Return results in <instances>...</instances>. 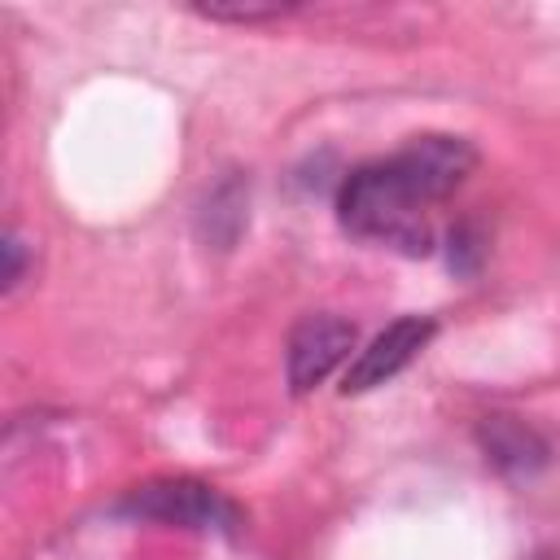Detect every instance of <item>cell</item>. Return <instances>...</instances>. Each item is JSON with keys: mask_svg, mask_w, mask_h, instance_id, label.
Here are the masks:
<instances>
[{"mask_svg": "<svg viewBox=\"0 0 560 560\" xmlns=\"http://www.w3.org/2000/svg\"><path fill=\"white\" fill-rule=\"evenodd\" d=\"M192 13L201 18H214V22H271V18H284L293 13V4H192Z\"/></svg>", "mask_w": 560, "mask_h": 560, "instance_id": "obj_6", "label": "cell"}, {"mask_svg": "<svg viewBox=\"0 0 560 560\" xmlns=\"http://www.w3.org/2000/svg\"><path fill=\"white\" fill-rule=\"evenodd\" d=\"M350 350H354V324L350 319H341V315H306L289 332V354H284L289 389L293 394L315 389Z\"/></svg>", "mask_w": 560, "mask_h": 560, "instance_id": "obj_4", "label": "cell"}, {"mask_svg": "<svg viewBox=\"0 0 560 560\" xmlns=\"http://www.w3.org/2000/svg\"><path fill=\"white\" fill-rule=\"evenodd\" d=\"M433 332H438V324H433L429 315H402V319L385 324V328L368 341V350H359V359L350 363V372H346V381H341V394H368V389L394 381V376L433 341Z\"/></svg>", "mask_w": 560, "mask_h": 560, "instance_id": "obj_3", "label": "cell"}, {"mask_svg": "<svg viewBox=\"0 0 560 560\" xmlns=\"http://www.w3.org/2000/svg\"><path fill=\"white\" fill-rule=\"evenodd\" d=\"M118 512L127 516H144V521H166V525H184V529H223L232 534L241 525L236 508L206 481L192 477H175V481H149L136 486Z\"/></svg>", "mask_w": 560, "mask_h": 560, "instance_id": "obj_2", "label": "cell"}, {"mask_svg": "<svg viewBox=\"0 0 560 560\" xmlns=\"http://www.w3.org/2000/svg\"><path fill=\"white\" fill-rule=\"evenodd\" d=\"M481 446H486V455H490L499 468H508V472H534V468L547 464V442H542L529 424H521L516 416H486V424H481Z\"/></svg>", "mask_w": 560, "mask_h": 560, "instance_id": "obj_5", "label": "cell"}, {"mask_svg": "<svg viewBox=\"0 0 560 560\" xmlns=\"http://www.w3.org/2000/svg\"><path fill=\"white\" fill-rule=\"evenodd\" d=\"M22 280V241H18V232H9L4 236V289H13Z\"/></svg>", "mask_w": 560, "mask_h": 560, "instance_id": "obj_8", "label": "cell"}, {"mask_svg": "<svg viewBox=\"0 0 560 560\" xmlns=\"http://www.w3.org/2000/svg\"><path fill=\"white\" fill-rule=\"evenodd\" d=\"M477 166V149L459 136H416L407 149L381 162H363L341 179L337 219L363 241L394 245L402 254H429L433 228L424 206L451 197Z\"/></svg>", "mask_w": 560, "mask_h": 560, "instance_id": "obj_1", "label": "cell"}, {"mask_svg": "<svg viewBox=\"0 0 560 560\" xmlns=\"http://www.w3.org/2000/svg\"><path fill=\"white\" fill-rule=\"evenodd\" d=\"M477 262H481V245L472 236V223H459L451 232V267L455 271H477Z\"/></svg>", "mask_w": 560, "mask_h": 560, "instance_id": "obj_7", "label": "cell"}]
</instances>
